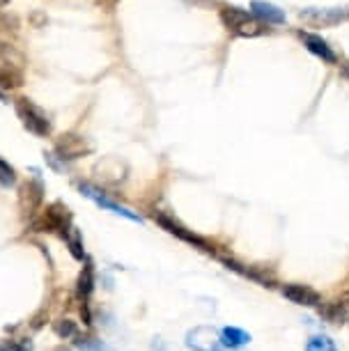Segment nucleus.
<instances>
[{"mask_svg":"<svg viewBox=\"0 0 349 351\" xmlns=\"http://www.w3.org/2000/svg\"><path fill=\"white\" fill-rule=\"evenodd\" d=\"M219 16L223 25L232 32L234 37H262V35H269L272 28L265 25L262 21H258L251 10H243V8H237V5H221L219 10Z\"/></svg>","mask_w":349,"mask_h":351,"instance_id":"nucleus-1","label":"nucleus"},{"mask_svg":"<svg viewBox=\"0 0 349 351\" xmlns=\"http://www.w3.org/2000/svg\"><path fill=\"white\" fill-rule=\"evenodd\" d=\"M12 104H14L16 117L21 120L25 131H30V134L37 138H49L53 134V122H51V117L46 115V110L39 108L35 101H30L28 97H19Z\"/></svg>","mask_w":349,"mask_h":351,"instance_id":"nucleus-2","label":"nucleus"},{"mask_svg":"<svg viewBox=\"0 0 349 351\" xmlns=\"http://www.w3.org/2000/svg\"><path fill=\"white\" fill-rule=\"evenodd\" d=\"M32 228L35 232H58L60 237H64L71 228V211L67 204L53 202L42 211V216L32 221Z\"/></svg>","mask_w":349,"mask_h":351,"instance_id":"nucleus-3","label":"nucleus"},{"mask_svg":"<svg viewBox=\"0 0 349 351\" xmlns=\"http://www.w3.org/2000/svg\"><path fill=\"white\" fill-rule=\"evenodd\" d=\"M78 191H81V195H85L88 200H92L97 204V207H101V209H106L110 211V214H115V216H122V218H127V221L131 223H143V216H138L136 211H131L127 207H122L120 202H115L113 197H108L104 191H99L97 186H92V184L88 182H78Z\"/></svg>","mask_w":349,"mask_h":351,"instance_id":"nucleus-4","label":"nucleus"},{"mask_svg":"<svg viewBox=\"0 0 349 351\" xmlns=\"http://www.w3.org/2000/svg\"><path fill=\"white\" fill-rule=\"evenodd\" d=\"M299 19L315 28H333L349 21V10L347 8H306L299 10Z\"/></svg>","mask_w":349,"mask_h":351,"instance_id":"nucleus-5","label":"nucleus"},{"mask_svg":"<svg viewBox=\"0 0 349 351\" xmlns=\"http://www.w3.org/2000/svg\"><path fill=\"white\" fill-rule=\"evenodd\" d=\"M296 37L301 39V44L306 46L308 53H313L315 58H320L324 64H338L340 62V56L335 53V49L331 44L326 42L324 37L317 35V32H311V30H296Z\"/></svg>","mask_w":349,"mask_h":351,"instance_id":"nucleus-6","label":"nucleus"},{"mask_svg":"<svg viewBox=\"0 0 349 351\" xmlns=\"http://www.w3.org/2000/svg\"><path fill=\"white\" fill-rule=\"evenodd\" d=\"M53 152L62 158V161L69 163V161H76V158L88 156L92 152V145L78 134H62L56 141V149Z\"/></svg>","mask_w":349,"mask_h":351,"instance_id":"nucleus-7","label":"nucleus"},{"mask_svg":"<svg viewBox=\"0 0 349 351\" xmlns=\"http://www.w3.org/2000/svg\"><path fill=\"white\" fill-rule=\"evenodd\" d=\"M317 313H320V317H324V319L331 324L349 322V289L340 291V294L331 301H322Z\"/></svg>","mask_w":349,"mask_h":351,"instance_id":"nucleus-8","label":"nucleus"},{"mask_svg":"<svg viewBox=\"0 0 349 351\" xmlns=\"http://www.w3.org/2000/svg\"><path fill=\"white\" fill-rule=\"evenodd\" d=\"M282 296L287 301L296 303V306H306V308H320L322 306V296L317 289H313L311 285H299V282H292V285H285L280 289Z\"/></svg>","mask_w":349,"mask_h":351,"instance_id":"nucleus-9","label":"nucleus"},{"mask_svg":"<svg viewBox=\"0 0 349 351\" xmlns=\"http://www.w3.org/2000/svg\"><path fill=\"white\" fill-rule=\"evenodd\" d=\"M186 347L193 351H223L221 337L216 335L214 328L200 326L186 333Z\"/></svg>","mask_w":349,"mask_h":351,"instance_id":"nucleus-10","label":"nucleus"},{"mask_svg":"<svg viewBox=\"0 0 349 351\" xmlns=\"http://www.w3.org/2000/svg\"><path fill=\"white\" fill-rule=\"evenodd\" d=\"M154 221L161 225L163 230L168 232V234H173L177 237V239H182V241H186V243H193V246H200V248H207V241L205 239H200L197 234H193L191 230L184 228L182 223H177L173 216H168V214H161V211H156L154 214Z\"/></svg>","mask_w":349,"mask_h":351,"instance_id":"nucleus-11","label":"nucleus"},{"mask_svg":"<svg viewBox=\"0 0 349 351\" xmlns=\"http://www.w3.org/2000/svg\"><path fill=\"white\" fill-rule=\"evenodd\" d=\"M251 14L265 25H285L287 23L285 10L278 8V5H274V3H269V0H253Z\"/></svg>","mask_w":349,"mask_h":351,"instance_id":"nucleus-12","label":"nucleus"},{"mask_svg":"<svg viewBox=\"0 0 349 351\" xmlns=\"http://www.w3.org/2000/svg\"><path fill=\"white\" fill-rule=\"evenodd\" d=\"M44 202V184L39 177H35V180L25 182L21 186V209L23 214H28L30 218L37 214V209L42 207Z\"/></svg>","mask_w":349,"mask_h":351,"instance_id":"nucleus-13","label":"nucleus"},{"mask_svg":"<svg viewBox=\"0 0 349 351\" xmlns=\"http://www.w3.org/2000/svg\"><path fill=\"white\" fill-rule=\"evenodd\" d=\"M23 85V74L21 69L14 67V64H0V101L10 104V92L19 90Z\"/></svg>","mask_w":349,"mask_h":351,"instance_id":"nucleus-14","label":"nucleus"},{"mask_svg":"<svg viewBox=\"0 0 349 351\" xmlns=\"http://www.w3.org/2000/svg\"><path fill=\"white\" fill-rule=\"evenodd\" d=\"M251 342V333H246L243 328H237V326H226L221 330V344L228 349H239L243 344Z\"/></svg>","mask_w":349,"mask_h":351,"instance_id":"nucleus-15","label":"nucleus"},{"mask_svg":"<svg viewBox=\"0 0 349 351\" xmlns=\"http://www.w3.org/2000/svg\"><path fill=\"white\" fill-rule=\"evenodd\" d=\"M78 299H81L83 303L90 301L92 291H95V269H92V262H85V269L83 274L78 276Z\"/></svg>","mask_w":349,"mask_h":351,"instance_id":"nucleus-16","label":"nucleus"},{"mask_svg":"<svg viewBox=\"0 0 349 351\" xmlns=\"http://www.w3.org/2000/svg\"><path fill=\"white\" fill-rule=\"evenodd\" d=\"M64 243L69 246V253L74 255V260H81L83 262V257H85V250H83V237H81V232H78L74 225L69 228L67 234L62 237Z\"/></svg>","mask_w":349,"mask_h":351,"instance_id":"nucleus-17","label":"nucleus"},{"mask_svg":"<svg viewBox=\"0 0 349 351\" xmlns=\"http://www.w3.org/2000/svg\"><path fill=\"white\" fill-rule=\"evenodd\" d=\"M306 351H338V347L328 335H313L306 342Z\"/></svg>","mask_w":349,"mask_h":351,"instance_id":"nucleus-18","label":"nucleus"},{"mask_svg":"<svg viewBox=\"0 0 349 351\" xmlns=\"http://www.w3.org/2000/svg\"><path fill=\"white\" fill-rule=\"evenodd\" d=\"M53 330H56L58 337H62V340H69V337L78 335L76 322H71V319H58V322H53Z\"/></svg>","mask_w":349,"mask_h":351,"instance_id":"nucleus-19","label":"nucleus"},{"mask_svg":"<svg viewBox=\"0 0 349 351\" xmlns=\"http://www.w3.org/2000/svg\"><path fill=\"white\" fill-rule=\"evenodd\" d=\"M14 184H16V170L0 156V186L10 189V186H14Z\"/></svg>","mask_w":349,"mask_h":351,"instance_id":"nucleus-20","label":"nucleus"},{"mask_svg":"<svg viewBox=\"0 0 349 351\" xmlns=\"http://www.w3.org/2000/svg\"><path fill=\"white\" fill-rule=\"evenodd\" d=\"M76 347L81 351H108V347L101 340H92V337H81L76 335Z\"/></svg>","mask_w":349,"mask_h":351,"instance_id":"nucleus-21","label":"nucleus"},{"mask_svg":"<svg viewBox=\"0 0 349 351\" xmlns=\"http://www.w3.org/2000/svg\"><path fill=\"white\" fill-rule=\"evenodd\" d=\"M0 351H32L30 340H0Z\"/></svg>","mask_w":349,"mask_h":351,"instance_id":"nucleus-22","label":"nucleus"},{"mask_svg":"<svg viewBox=\"0 0 349 351\" xmlns=\"http://www.w3.org/2000/svg\"><path fill=\"white\" fill-rule=\"evenodd\" d=\"M149 351H168V347L163 344L161 337H154V342H152V347H149Z\"/></svg>","mask_w":349,"mask_h":351,"instance_id":"nucleus-23","label":"nucleus"},{"mask_svg":"<svg viewBox=\"0 0 349 351\" xmlns=\"http://www.w3.org/2000/svg\"><path fill=\"white\" fill-rule=\"evenodd\" d=\"M340 76L345 78V81H349V60L347 62H340Z\"/></svg>","mask_w":349,"mask_h":351,"instance_id":"nucleus-24","label":"nucleus"},{"mask_svg":"<svg viewBox=\"0 0 349 351\" xmlns=\"http://www.w3.org/2000/svg\"><path fill=\"white\" fill-rule=\"evenodd\" d=\"M8 5H10V0H0V10L8 8Z\"/></svg>","mask_w":349,"mask_h":351,"instance_id":"nucleus-25","label":"nucleus"},{"mask_svg":"<svg viewBox=\"0 0 349 351\" xmlns=\"http://www.w3.org/2000/svg\"><path fill=\"white\" fill-rule=\"evenodd\" d=\"M56 351H69V349H64V347H58Z\"/></svg>","mask_w":349,"mask_h":351,"instance_id":"nucleus-26","label":"nucleus"}]
</instances>
